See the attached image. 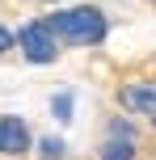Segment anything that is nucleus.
<instances>
[{
	"mask_svg": "<svg viewBox=\"0 0 156 160\" xmlns=\"http://www.w3.org/2000/svg\"><path fill=\"white\" fill-rule=\"evenodd\" d=\"M51 30H55L59 42L68 47H93V42L106 38V13L93 4H80V8H63V13H51Z\"/></svg>",
	"mask_w": 156,
	"mask_h": 160,
	"instance_id": "f257e3e1",
	"label": "nucleus"
},
{
	"mask_svg": "<svg viewBox=\"0 0 156 160\" xmlns=\"http://www.w3.org/2000/svg\"><path fill=\"white\" fill-rule=\"evenodd\" d=\"M101 160H135V139L131 135H110L101 148Z\"/></svg>",
	"mask_w": 156,
	"mask_h": 160,
	"instance_id": "39448f33",
	"label": "nucleus"
},
{
	"mask_svg": "<svg viewBox=\"0 0 156 160\" xmlns=\"http://www.w3.org/2000/svg\"><path fill=\"white\" fill-rule=\"evenodd\" d=\"M47 4H55V0H47Z\"/></svg>",
	"mask_w": 156,
	"mask_h": 160,
	"instance_id": "1a4fd4ad",
	"label": "nucleus"
},
{
	"mask_svg": "<svg viewBox=\"0 0 156 160\" xmlns=\"http://www.w3.org/2000/svg\"><path fill=\"white\" fill-rule=\"evenodd\" d=\"M0 152L4 156L30 152V127H25L17 114H4V118H0Z\"/></svg>",
	"mask_w": 156,
	"mask_h": 160,
	"instance_id": "7ed1b4c3",
	"label": "nucleus"
},
{
	"mask_svg": "<svg viewBox=\"0 0 156 160\" xmlns=\"http://www.w3.org/2000/svg\"><path fill=\"white\" fill-rule=\"evenodd\" d=\"M8 47H13V34H8V30H4V25H0V55H4V51H8Z\"/></svg>",
	"mask_w": 156,
	"mask_h": 160,
	"instance_id": "6e6552de",
	"label": "nucleus"
},
{
	"mask_svg": "<svg viewBox=\"0 0 156 160\" xmlns=\"http://www.w3.org/2000/svg\"><path fill=\"white\" fill-rule=\"evenodd\" d=\"M55 30H51L47 21H30L21 25V34H17V47H21V55L30 59V63H55L59 47H55Z\"/></svg>",
	"mask_w": 156,
	"mask_h": 160,
	"instance_id": "f03ea898",
	"label": "nucleus"
},
{
	"mask_svg": "<svg viewBox=\"0 0 156 160\" xmlns=\"http://www.w3.org/2000/svg\"><path fill=\"white\" fill-rule=\"evenodd\" d=\"M72 93H55V101H51V114H55L59 122H72Z\"/></svg>",
	"mask_w": 156,
	"mask_h": 160,
	"instance_id": "423d86ee",
	"label": "nucleus"
},
{
	"mask_svg": "<svg viewBox=\"0 0 156 160\" xmlns=\"http://www.w3.org/2000/svg\"><path fill=\"white\" fill-rule=\"evenodd\" d=\"M118 101L131 114H152L156 118V84H127L123 93H118Z\"/></svg>",
	"mask_w": 156,
	"mask_h": 160,
	"instance_id": "20e7f679",
	"label": "nucleus"
},
{
	"mask_svg": "<svg viewBox=\"0 0 156 160\" xmlns=\"http://www.w3.org/2000/svg\"><path fill=\"white\" fill-rule=\"evenodd\" d=\"M152 127H156V118H152Z\"/></svg>",
	"mask_w": 156,
	"mask_h": 160,
	"instance_id": "9d476101",
	"label": "nucleus"
},
{
	"mask_svg": "<svg viewBox=\"0 0 156 160\" xmlns=\"http://www.w3.org/2000/svg\"><path fill=\"white\" fill-rule=\"evenodd\" d=\"M38 148H42V160H59L63 156V139H55V135H47V139H38Z\"/></svg>",
	"mask_w": 156,
	"mask_h": 160,
	"instance_id": "0eeeda50",
	"label": "nucleus"
}]
</instances>
